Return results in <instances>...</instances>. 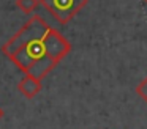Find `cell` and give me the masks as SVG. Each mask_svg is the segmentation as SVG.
<instances>
[{"label":"cell","instance_id":"6","mask_svg":"<svg viewBox=\"0 0 147 129\" xmlns=\"http://www.w3.org/2000/svg\"><path fill=\"white\" fill-rule=\"evenodd\" d=\"M3 115H5V112H3V109H2V107H0V120L3 118Z\"/></svg>","mask_w":147,"mask_h":129},{"label":"cell","instance_id":"7","mask_svg":"<svg viewBox=\"0 0 147 129\" xmlns=\"http://www.w3.org/2000/svg\"><path fill=\"white\" fill-rule=\"evenodd\" d=\"M142 2H144V3H147V0H142Z\"/></svg>","mask_w":147,"mask_h":129},{"label":"cell","instance_id":"1","mask_svg":"<svg viewBox=\"0 0 147 129\" xmlns=\"http://www.w3.org/2000/svg\"><path fill=\"white\" fill-rule=\"evenodd\" d=\"M70 52L71 43L38 14H33L2 46V53L13 65L38 80H43Z\"/></svg>","mask_w":147,"mask_h":129},{"label":"cell","instance_id":"5","mask_svg":"<svg viewBox=\"0 0 147 129\" xmlns=\"http://www.w3.org/2000/svg\"><path fill=\"white\" fill-rule=\"evenodd\" d=\"M136 93H138V96L141 98V99L144 101V102L147 104V77L146 79H142V80L138 84V87H136Z\"/></svg>","mask_w":147,"mask_h":129},{"label":"cell","instance_id":"3","mask_svg":"<svg viewBox=\"0 0 147 129\" xmlns=\"http://www.w3.org/2000/svg\"><path fill=\"white\" fill-rule=\"evenodd\" d=\"M41 88H43L41 80L32 77V76H24L19 80V84H18V90H19L27 99H33V98L41 91Z\"/></svg>","mask_w":147,"mask_h":129},{"label":"cell","instance_id":"2","mask_svg":"<svg viewBox=\"0 0 147 129\" xmlns=\"http://www.w3.org/2000/svg\"><path fill=\"white\" fill-rule=\"evenodd\" d=\"M89 0H40V5L59 22V24H68Z\"/></svg>","mask_w":147,"mask_h":129},{"label":"cell","instance_id":"4","mask_svg":"<svg viewBox=\"0 0 147 129\" xmlns=\"http://www.w3.org/2000/svg\"><path fill=\"white\" fill-rule=\"evenodd\" d=\"M16 6L26 14H32L40 6V0H16Z\"/></svg>","mask_w":147,"mask_h":129}]
</instances>
